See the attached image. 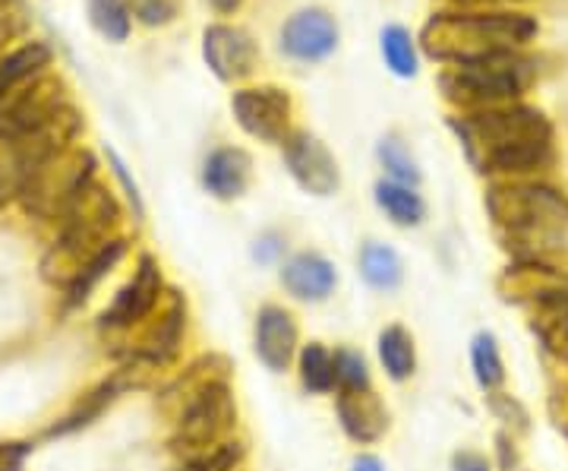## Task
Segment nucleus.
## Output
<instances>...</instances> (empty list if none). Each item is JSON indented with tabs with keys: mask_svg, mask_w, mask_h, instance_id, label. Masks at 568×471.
<instances>
[{
	"mask_svg": "<svg viewBox=\"0 0 568 471\" xmlns=\"http://www.w3.org/2000/svg\"><path fill=\"white\" fill-rule=\"evenodd\" d=\"M29 443H0V471H22Z\"/></svg>",
	"mask_w": 568,
	"mask_h": 471,
	"instance_id": "nucleus-33",
	"label": "nucleus"
},
{
	"mask_svg": "<svg viewBox=\"0 0 568 471\" xmlns=\"http://www.w3.org/2000/svg\"><path fill=\"white\" fill-rule=\"evenodd\" d=\"M250 174H253L250 152L237 149V146H224L205 159L203 184L215 200H237L250 187Z\"/></svg>",
	"mask_w": 568,
	"mask_h": 471,
	"instance_id": "nucleus-16",
	"label": "nucleus"
},
{
	"mask_svg": "<svg viewBox=\"0 0 568 471\" xmlns=\"http://www.w3.org/2000/svg\"><path fill=\"white\" fill-rule=\"evenodd\" d=\"M162 298V272L152 257H142L140 269L133 275V282L121 288V294L114 298V304L102 313L104 327H133L145 320Z\"/></svg>",
	"mask_w": 568,
	"mask_h": 471,
	"instance_id": "nucleus-13",
	"label": "nucleus"
},
{
	"mask_svg": "<svg viewBox=\"0 0 568 471\" xmlns=\"http://www.w3.org/2000/svg\"><path fill=\"white\" fill-rule=\"evenodd\" d=\"M26 29V10H22L17 0H7L0 3V44L13 41Z\"/></svg>",
	"mask_w": 568,
	"mask_h": 471,
	"instance_id": "nucleus-31",
	"label": "nucleus"
},
{
	"mask_svg": "<svg viewBox=\"0 0 568 471\" xmlns=\"http://www.w3.org/2000/svg\"><path fill=\"white\" fill-rule=\"evenodd\" d=\"M95 174V159L85 149H63L54 159L39 164L22 187L20 203L36 219H61L63 209Z\"/></svg>",
	"mask_w": 568,
	"mask_h": 471,
	"instance_id": "nucleus-6",
	"label": "nucleus"
},
{
	"mask_svg": "<svg viewBox=\"0 0 568 471\" xmlns=\"http://www.w3.org/2000/svg\"><path fill=\"white\" fill-rule=\"evenodd\" d=\"M361 272H364L366 282L379 288V291H392V288L402 285V279H405L402 257L392 247L376 244V241H369L361 250Z\"/></svg>",
	"mask_w": 568,
	"mask_h": 471,
	"instance_id": "nucleus-20",
	"label": "nucleus"
},
{
	"mask_svg": "<svg viewBox=\"0 0 568 471\" xmlns=\"http://www.w3.org/2000/svg\"><path fill=\"white\" fill-rule=\"evenodd\" d=\"M338 48V22L320 7L291 13L282 26V51L291 61L320 63Z\"/></svg>",
	"mask_w": 568,
	"mask_h": 471,
	"instance_id": "nucleus-11",
	"label": "nucleus"
},
{
	"mask_svg": "<svg viewBox=\"0 0 568 471\" xmlns=\"http://www.w3.org/2000/svg\"><path fill=\"white\" fill-rule=\"evenodd\" d=\"M130 17H136L142 26H168L181 17V0H126Z\"/></svg>",
	"mask_w": 568,
	"mask_h": 471,
	"instance_id": "nucleus-30",
	"label": "nucleus"
},
{
	"mask_svg": "<svg viewBox=\"0 0 568 471\" xmlns=\"http://www.w3.org/2000/svg\"><path fill=\"white\" fill-rule=\"evenodd\" d=\"M244 459V443L241 440H224L212 450L190 455L181 465V471H234Z\"/></svg>",
	"mask_w": 568,
	"mask_h": 471,
	"instance_id": "nucleus-28",
	"label": "nucleus"
},
{
	"mask_svg": "<svg viewBox=\"0 0 568 471\" xmlns=\"http://www.w3.org/2000/svg\"><path fill=\"white\" fill-rule=\"evenodd\" d=\"M0 3H7V0H0Z\"/></svg>",
	"mask_w": 568,
	"mask_h": 471,
	"instance_id": "nucleus-41",
	"label": "nucleus"
},
{
	"mask_svg": "<svg viewBox=\"0 0 568 471\" xmlns=\"http://www.w3.org/2000/svg\"><path fill=\"white\" fill-rule=\"evenodd\" d=\"M470 364H474V377L480 383V390L496 392L506 380V364H503V354L496 345V335L493 332H480L470 345Z\"/></svg>",
	"mask_w": 568,
	"mask_h": 471,
	"instance_id": "nucleus-22",
	"label": "nucleus"
},
{
	"mask_svg": "<svg viewBox=\"0 0 568 471\" xmlns=\"http://www.w3.org/2000/svg\"><path fill=\"white\" fill-rule=\"evenodd\" d=\"M379 44H383V61L395 77H402V80L417 77V44L405 26H386Z\"/></svg>",
	"mask_w": 568,
	"mask_h": 471,
	"instance_id": "nucleus-23",
	"label": "nucleus"
},
{
	"mask_svg": "<svg viewBox=\"0 0 568 471\" xmlns=\"http://www.w3.org/2000/svg\"><path fill=\"white\" fill-rule=\"evenodd\" d=\"M231 108L246 133L263 143H284L291 137V96L278 86L241 89L234 92Z\"/></svg>",
	"mask_w": 568,
	"mask_h": 471,
	"instance_id": "nucleus-9",
	"label": "nucleus"
},
{
	"mask_svg": "<svg viewBox=\"0 0 568 471\" xmlns=\"http://www.w3.org/2000/svg\"><path fill=\"white\" fill-rule=\"evenodd\" d=\"M379 361L392 380H407L417 368V354H414V339L407 335L405 327H386L379 332Z\"/></svg>",
	"mask_w": 568,
	"mask_h": 471,
	"instance_id": "nucleus-21",
	"label": "nucleus"
},
{
	"mask_svg": "<svg viewBox=\"0 0 568 471\" xmlns=\"http://www.w3.org/2000/svg\"><path fill=\"white\" fill-rule=\"evenodd\" d=\"M284 164H287L291 178L313 197H332L342 184L335 156L313 133H291L284 140Z\"/></svg>",
	"mask_w": 568,
	"mask_h": 471,
	"instance_id": "nucleus-10",
	"label": "nucleus"
},
{
	"mask_svg": "<svg viewBox=\"0 0 568 471\" xmlns=\"http://www.w3.org/2000/svg\"><path fill=\"white\" fill-rule=\"evenodd\" d=\"M376 203L386 212L395 226L414 228L424 222L426 203L424 197L407 184H395V181H379L376 184Z\"/></svg>",
	"mask_w": 568,
	"mask_h": 471,
	"instance_id": "nucleus-19",
	"label": "nucleus"
},
{
	"mask_svg": "<svg viewBox=\"0 0 568 471\" xmlns=\"http://www.w3.org/2000/svg\"><path fill=\"white\" fill-rule=\"evenodd\" d=\"M537 36V22L506 10L436 13L420 32V44L433 61L474 63L515 54Z\"/></svg>",
	"mask_w": 568,
	"mask_h": 471,
	"instance_id": "nucleus-2",
	"label": "nucleus"
},
{
	"mask_svg": "<svg viewBox=\"0 0 568 471\" xmlns=\"http://www.w3.org/2000/svg\"><path fill=\"white\" fill-rule=\"evenodd\" d=\"M376 156H379V164L386 168L388 181L417 187V181H420V168H417V162H414L410 149H407L395 133L379 140V146H376Z\"/></svg>",
	"mask_w": 568,
	"mask_h": 471,
	"instance_id": "nucleus-24",
	"label": "nucleus"
},
{
	"mask_svg": "<svg viewBox=\"0 0 568 471\" xmlns=\"http://www.w3.org/2000/svg\"><path fill=\"white\" fill-rule=\"evenodd\" d=\"M335 267L320 257V253H297L291 257L282 269V285L297 298V301H313L320 304L335 291Z\"/></svg>",
	"mask_w": 568,
	"mask_h": 471,
	"instance_id": "nucleus-17",
	"label": "nucleus"
},
{
	"mask_svg": "<svg viewBox=\"0 0 568 471\" xmlns=\"http://www.w3.org/2000/svg\"><path fill=\"white\" fill-rule=\"evenodd\" d=\"M70 104L67 82L48 70L32 73L0 92V140L13 143Z\"/></svg>",
	"mask_w": 568,
	"mask_h": 471,
	"instance_id": "nucleus-7",
	"label": "nucleus"
},
{
	"mask_svg": "<svg viewBox=\"0 0 568 471\" xmlns=\"http://www.w3.org/2000/svg\"><path fill=\"white\" fill-rule=\"evenodd\" d=\"M284 241L278 234H263L256 247H253V257L260 260V263H275L278 260V253H282Z\"/></svg>",
	"mask_w": 568,
	"mask_h": 471,
	"instance_id": "nucleus-34",
	"label": "nucleus"
},
{
	"mask_svg": "<svg viewBox=\"0 0 568 471\" xmlns=\"http://www.w3.org/2000/svg\"><path fill=\"white\" fill-rule=\"evenodd\" d=\"M256 354L265 368L282 373L297 354V323L284 308H263L256 317Z\"/></svg>",
	"mask_w": 568,
	"mask_h": 471,
	"instance_id": "nucleus-14",
	"label": "nucleus"
},
{
	"mask_svg": "<svg viewBox=\"0 0 568 471\" xmlns=\"http://www.w3.org/2000/svg\"><path fill=\"white\" fill-rule=\"evenodd\" d=\"M351 471H383V462L376 455H357Z\"/></svg>",
	"mask_w": 568,
	"mask_h": 471,
	"instance_id": "nucleus-37",
	"label": "nucleus"
},
{
	"mask_svg": "<svg viewBox=\"0 0 568 471\" xmlns=\"http://www.w3.org/2000/svg\"><path fill=\"white\" fill-rule=\"evenodd\" d=\"M534 80V61L515 54H499L487 61L452 63L443 70L439 86L446 99L458 108L484 111V108H499V104H515V99L525 92Z\"/></svg>",
	"mask_w": 568,
	"mask_h": 471,
	"instance_id": "nucleus-5",
	"label": "nucleus"
},
{
	"mask_svg": "<svg viewBox=\"0 0 568 471\" xmlns=\"http://www.w3.org/2000/svg\"><path fill=\"white\" fill-rule=\"evenodd\" d=\"M508 447H511V443H508V437H499V455H503L499 462H503V469L511 471V465L518 462V455H515V450L508 452Z\"/></svg>",
	"mask_w": 568,
	"mask_h": 471,
	"instance_id": "nucleus-38",
	"label": "nucleus"
},
{
	"mask_svg": "<svg viewBox=\"0 0 568 471\" xmlns=\"http://www.w3.org/2000/svg\"><path fill=\"white\" fill-rule=\"evenodd\" d=\"M335 383L342 390H369V368L357 351H335Z\"/></svg>",
	"mask_w": 568,
	"mask_h": 471,
	"instance_id": "nucleus-29",
	"label": "nucleus"
},
{
	"mask_svg": "<svg viewBox=\"0 0 568 471\" xmlns=\"http://www.w3.org/2000/svg\"><path fill=\"white\" fill-rule=\"evenodd\" d=\"M338 421L351 440L376 443L388 428V411L373 390H342L338 392Z\"/></svg>",
	"mask_w": 568,
	"mask_h": 471,
	"instance_id": "nucleus-15",
	"label": "nucleus"
},
{
	"mask_svg": "<svg viewBox=\"0 0 568 471\" xmlns=\"http://www.w3.org/2000/svg\"><path fill=\"white\" fill-rule=\"evenodd\" d=\"M89 20L108 41H126L130 36V10L126 0H85Z\"/></svg>",
	"mask_w": 568,
	"mask_h": 471,
	"instance_id": "nucleus-25",
	"label": "nucleus"
},
{
	"mask_svg": "<svg viewBox=\"0 0 568 471\" xmlns=\"http://www.w3.org/2000/svg\"><path fill=\"white\" fill-rule=\"evenodd\" d=\"M203 58L209 70L222 82H241L256 70L260 51H256V41L250 39V32L215 22L203 32Z\"/></svg>",
	"mask_w": 568,
	"mask_h": 471,
	"instance_id": "nucleus-12",
	"label": "nucleus"
},
{
	"mask_svg": "<svg viewBox=\"0 0 568 471\" xmlns=\"http://www.w3.org/2000/svg\"><path fill=\"white\" fill-rule=\"evenodd\" d=\"M549 409H552V418H556V428H559V431H566V437H568V392L552 395Z\"/></svg>",
	"mask_w": 568,
	"mask_h": 471,
	"instance_id": "nucleus-36",
	"label": "nucleus"
},
{
	"mask_svg": "<svg viewBox=\"0 0 568 471\" xmlns=\"http://www.w3.org/2000/svg\"><path fill=\"white\" fill-rule=\"evenodd\" d=\"M219 13H237L241 7H244L246 0H209Z\"/></svg>",
	"mask_w": 568,
	"mask_h": 471,
	"instance_id": "nucleus-39",
	"label": "nucleus"
},
{
	"mask_svg": "<svg viewBox=\"0 0 568 471\" xmlns=\"http://www.w3.org/2000/svg\"><path fill=\"white\" fill-rule=\"evenodd\" d=\"M123 250H126V244H123V241H118V238L104 247V250H99V257H95V260L85 267V272L80 275V282L70 288V304H80V301H85V298H89V291L99 285V282H102L111 269L118 267V260L123 257Z\"/></svg>",
	"mask_w": 568,
	"mask_h": 471,
	"instance_id": "nucleus-27",
	"label": "nucleus"
},
{
	"mask_svg": "<svg viewBox=\"0 0 568 471\" xmlns=\"http://www.w3.org/2000/svg\"><path fill=\"white\" fill-rule=\"evenodd\" d=\"M108 162H111V168H114V174H118V181H121V184H123V190H126V200L133 203V209H136V216H140V219H142V212H145V209H142L140 187H136V181H133V178L126 174V164L121 162V156H118V152H108Z\"/></svg>",
	"mask_w": 568,
	"mask_h": 471,
	"instance_id": "nucleus-32",
	"label": "nucleus"
},
{
	"mask_svg": "<svg viewBox=\"0 0 568 471\" xmlns=\"http://www.w3.org/2000/svg\"><path fill=\"white\" fill-rule=\"evenodd\" d=\"M467 7H511V3H528V0H458Z\"/></svg>",
	"mask_w": 568,
	"mask_h": 471,
	"instance_id": "nucleus-40",
	"label": "nucleus"
},
{
	"mask_svg": "<svg viewBox=\"0 0 568 471\" xmlns=\"http://www.w3.org/2000/svg\"><path fill=\"white\" fill-rule=\"evenodd\" d=\"M234 424H237V405L231 399V390L222 380L205 383L193 392V399L186 402V409L178 418L174 450L186 452V455L212 450L227 440Z\"/></svg>",
	"mask_w": 568,
	"mask_h": 471,
	"instance_id": "nucleus-8",
	"label": "nucleus"
},
{
	"mask_svg": "<svg viewBox=\"0 0 568 471\" xmlns=\"http://www.w3.org/2000/svg\"><path fill=\"white\" fill-rule=\"evenodd\" d=\"M0 89H3V82H0Z\"/></svg>",
	"mask_w": 568,
	"mask_h": 471,
	"instance_id": "nucleus-42",
	"label": "nucleus"
},
{
	"mask_svg": "<svg viewBox=\"0 0 568 471\" xmlns=\"http://www.w3.org/2000/svg\"><path fill=\"white\" fill-rule=\"evenodd\" d=\"M183 327H186V308H183L181 294L171 291V304L164 310V317L159 320V327L149 332L145 345H142V358L149 364H168L178 349H181Z\"/></svg>",
	"mask_w": 568,
	"mask_h": 471,
	"instance_id": "nucleus-18",
	"label": "nucleus"
},
{
	"mask_svg": "<svg viewBox=\"0 0 568 471\" xmlns=\"http://www.w3.org/2000/svg\"><path fill=\"white\" fill-rule=\"evenodd\" d=\"M493 222L503 228L521 257L537 260L544 253L568 250V197L544 184L493 187L487 193Z\"/></svg>",
	"mask_w": 568,
	"mask_h": 471,
	"instance_id": "nucleus-4",
	"label": "nucleus"
},
{
	"mask_svg": "<svg viewBox=\"0 0 568 471\" xmlns=\"http://www.w3.org/2000/svg\"><path fill=\"white\" fill-rule=\"evenodd\" d=\"M301 380L310 392L335 390V358L320 342H310L301 351Z\"/></svg>",
	"mask_w": 568,
	"mask_h": 471,
	"instance_id": "nucleus-26",
	"label": "nucleus"
},
{
	"mask_svg": "<svg viewBox=\"0 0 568 471\" xmlns=\"http://www.w3.org/2000/svg\"><path fill=\"white\" fill-rule=\"evenodd\" d=\"M452 471H493L489 469V462L484 455H477V452H455V459H452Z\"/></svg>",
	"mask_w": 568,
	"mask_h": 471,
	"instance_id": "nucleus-35",
	"label": "nucleus"
},
{
	"mask_svg": "<svg viewBox=\"0 0 568 471\" xmlns=\"http://www.w3.org/2000/svg\"><path fill=\"white\" fill-rule=\"evenodd\" d=\"M452 127L477 171L528 174L552 159V127L528 104H499L452 118Z\"/></svg>",
	"mask_w": 568,
	"mask_h": 471,
	"instance_id": "nucleus-1",
	"label": "nucleus"
},
{
	"mask_svg": "<svg viewBox=\"0 0 568 471\" xmlns=\"http://www.w3.org/2000/svg\"><path fill=\"white\" fill-rule=\"evenodd\" d=\"M121 222V206L114 193L95 178L73 197V203L61 216V241L41 260V275L51 285L70 288L80 282L85 267L99 257V250L111 244V231Z\"/></svg>",
	"mask_w": 568,
	"mask_h": 471,
	"instance_id": "nucleus-3",
	"label": "nucleus"
}]
</instances>
